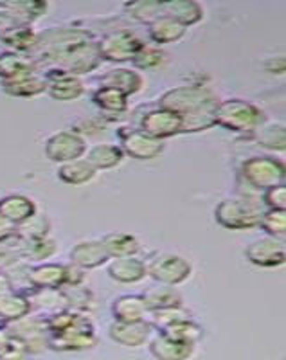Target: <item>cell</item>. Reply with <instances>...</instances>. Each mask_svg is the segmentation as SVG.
<instances>
[{"label":"cell","instance_id":"bcb514c9","mask_svg":"<svg viewBox=\"0 0 286 360\" xmlns=\"http://www.w3.org/2000/svg\"><path fill=\"white\" fill-rule=\"evenodd\" d=\"M0 360H31V355L22 346H18L17 342L9 340L8 348L4 352H0Z\"/></svg>","mask_w":286,"mask_h":360},{"label":"cell","instance_id":"b9f144b4","mask_svg":"<svg viewBox=\"0 0 286 360\" xmlns=\"http://www.w3.org/2000/svg\"><path fill=\"white\" fill-rule=\"evenodd\" d=\"M62 290L65 294L69 310L86 311L90 308V304H92V301H94L92 292L83 287V285H79V287H63Z\"/></svg>","mask_w":286,"mask_h":360},{"label":"cell","instance_id":"7a4b0ae2","mask_svg":"<svg viewBox=\"0 0 286 360\" xmlns=\"http://www.w3.org/2000/svg\"><path fill=\"white\" fill-rule=\"evenodd\" d=\"M218 103L220 99L211 86L184 85L164 92L157 107L173 112L182 119V134H195L216 127L214 112Z\"/></svg>","mask_w":286,"mask_h":360},{"label":"cell","instance_id":"277c9868","mask_svg":"<svg viewBox=\"0 0 286 360\" xmlns=\"http://www.w3.org/2000/svg\"><path fill=\"white\" fill-rule=\"evenodd\" d=\"M214 123L229 131L252 135L259 124L265 123V112L247 99H223L214 112Z\"/></svg>","mask_w":286,"mask_h":360},{"label":"cell","instance_id":"d6a6232c","mask_svg":"<svg viewBox=\"0 0 286 360\" xmlns=\"http://www.w3.org/2000/svg\"><path fill=\"white\" fill-rule=\"evenodd\" d=\"M103 245L107 249L110 259L124 258V256H137L141 250L139 240L130 233H108L101 238Z\"/></svg>","mask_w":286,"mask_h":360},{"label":"cell","instance_id":"d6986e66","mask_svg":"<svg viewBox=\"0 0 286 360\" xmlns=\"http://www.w3.org/2000/svg\"><path fill=\"white\" fill-rule=\"evenodd\" d=\"M99 86H107V89H114L126 98L137 94L144 86V78L139 70L126 69V67H117V69H110L105 74H101L98 78Z\"/></svg>","mask_w":286,"mask_h":360},{"label":"cell","instance_id":"c3c4849f","mask_svg":"<svg viewBox=\"0 0 286 360\" xmlns=\"http://www.w3.org/2000/svg\"><path fill=\"white\" fill-rule=\"evenodd\" d=\"M281 67H285V56L270 58L268 62H266L265 69L272 74H282L285 72V69H281Z\"/></svg>","mask_w":286,"mask_h":360},{"label":"cell","instance_id":"30bf717a","mask_svg":"<svg viewBox=\"0 0 286 360\" xmlns=\"http://www.w3.org/2000/svg\"><path fill=\"white\" fill-rule=\"evenodd\" d=\"M38 33L33 24L20 20L13 13L0 9V44L8 45L9 51L27 54L37 44Z\"/></svg>","mask_w":286,"mask_h":360},{"label":"cell","instance_id":"ac0fdd59","mask_svg":"<svg viewBox=\"0 0 286 360\" xmlns=\"http://www.w3.org/2000/svg\"><path fill=\"white\" fill-rule=\"evenodd\" d=\"M148 346L155 360H189L197 349V344L176 340L160 332L153 333Z\"/></svg>","mask_w":286,"mask_h":360},{"label":"cell","instance_id":"ffe728a7","mask_svg":"<svg viewBox=\"0 0 286 360\" xmlns=\"http://www.w3.org/2000/svg\"><path fill=\"white\" fill-rule=\"evenodd\" d=\"M110 262L107 249L101 240H85L72 247L70 250V263L82 270H92Z\"/></svg>","mask_w":286,"mask_h":360},{"label":"cell","instance_id":"f907efd6","mask_svg":"<svg viewBox=\"0 0 286 360\" xmlns=\"http://www.w3.org/2000/svg\"><path fill=\"white\" fill-rule=\"evenodd\" d=\"M9 340H11V339H9L8 332H6V328L0 326V352H4V349L8 348Z\"/></svg>","mask_w":286,"mask_h":360},{"label":"cell","instance_id":"f6af8a7d","mask_svg":"<svg viewBox=\"0 0 286 360\" xmlns=\"http://www.w3.org/2000/svg\"><path fill=\"white\" fill-rule=\"evenodd\" d=\"M20 252H18L17 247V240L13 238L9 242L0 243V272H4V270L11 269L17 263H20Z\"/></svg>","mask_w":286,"mask_h":360},{"label":"cell","instance_id":"4316f807","mask_svg":"<svg viewBox=\"0 0 286 360\" xmlns=\"http://www.w3.org/2000/svg\"><path fill=\"white\" fill-rule=\"evenodd\" d=\"M15 240H17L20 258L27 259V262L45 263L58 252L56 240L49 236L33 238V240H18V238H15Z\"/></svg>","mask_w":286,"mask_h":360},{"label":"cell","instance_id":"9a60e30c","mask_svg":"<svg viewBox=\"0 0 286 360\" xmlns=\"http://www.w3.org/2000/svg\"><path fill=\"white\" fill-rule=\"evenodd\" d=\"M67 274L69 269L63 263H37L29 265L27 285L31 290H44V288H63L67 287ZM27 292V294H29Z\"/></svg>","mask_w":286,"mask_h":360},{"label":"cell","instance_id":"7402d4cb","mask_svg":"<svg viewBox=\"0 0 286 360\" xmlns=\"http://www.w3.org/2000/svg\"><path fill=\"white\" fill-rule=\"evenodd\" d=\"M107 272L114 281L123 285H135L146 278V263L139 256H124L108 262Z\"/></svg>","mask_w":286,"mask_h":360},{"label":"cell","instance_id":"8992f818","mask_svg":"<svg viewBox=\"0 0 286 360\" xmlns=\"http://www.w3.org/2000/svg\"><path fill=\"white\" fill-rule=\"evenodd\" d=\"M240 179L252 191H266L275 186H285L286 169L282 160L270 155H254L240 166Z\"/></svg>","mask_w":286,"mask_h":360},{"label":"cell","instance_id":"603a6c76","mask_svg":"<svg viewBox=\"0 0 286 360\" xmlns=\"http://www.w3.org/2000/svg\"><path fill=\"white\" fill-rule=\"evenodd\" d=\"M47 78V94L56 101H74L85 92L79 76H70L63 72H45Z\"/></svg>","mask_w":286,"mask_h":360},{"label":"cell","instance_id":"cb8c5ba5","mask_svg":"<svg viewBox=\"0 0 286 360\" xmlns=\"http://www.w3.org/2000/svg\"><path fill=\"white\" fill-rule=\"evenodd\" d=\"M164 17H169L182 24L184 27H191L204 20V8L195 0H168L160 4Z\"/></svg>","mask_w":286,"mask_h":360},{"label":"cell","instance_id":"8d00e7d4","mask_svg":"<svg viewBox=\"0 0 286 360\" xmlns=\"http://www.w3.org/2000/svg\"><path fill=\"white\" fill-rule=\"evenodd\" d=\"M160 333L164 335L173 337L176 340H184V342H191V344H198L202 339H204V326L198 324L197 321L193 319H184V321H178V323L171 324L168 326L166 330H162Z\"/></svg>","mask_w":286,"mask_h":360},{"label":"cell","instance_id":"f546056e","mask_svg":"<svg viewBox=\"0 0 286 360\" xmlns=\"http://www.w3.org/2000/svg\"><path fill=\"white\" fill-rule=\"evenodd\" d=\"M85 159L96 172H99V169H112L119 166V164L123 162L124 153L117 144L103 143L94 144L90 150H86Z\"/></svg>","mask_w":286,"mask_h":360},{"label":"cell","instance_id":"f35d334b","mask_svg":"<svg viewBox=\"0 0 286 360\" xmlns=\"http://www.w3.org/2000/svg\"><path fill=\"white\" fill-rule=\"evenodd\" d=\"M193 315L188 308L182 307H173V308H164V310H155V311H150V324L153 326L155 332H162L166 330L168 326L171 324L178 323V321H184V319H191Z\"/></svg>","mask_w":286,"mask_h":360},{"label":"cell","instance_id":"5bb4252c","mask_svg":"<svg viewBox=\"0 0 286 360\" xmlns=\"http://www.w3.org/2000/svg\"><path fill=\"white\" fill-rule=\"evenodd\" d=\"M182 127L184 124H182V119L178 115L169 110H164L160 107L150 108L146 114H143L139 121V130L159 141L169 139L173 135L182 134Z\"/></svg>","mask_w":286,"mask_h":360},{"label":"cell","instance_id":"7dc6e473","mask_svg":"<svg viewBox=\"0 0 286 360\" xmlns=\"http://www.w3.org/2000/svg\"><path fill=\"white\" fill-rule=\"evenodd\" d=\"M17 236V225L11 224L9 220H6L2 214H0V243L9 242L13 238Z\"/></svg>","mask_w":286,"mask_h":360},{"label":"cell","instance_id":"5b68a950","mask_svg":"<svg viewBox=\"0 0 286 360\" xmlns=\"http://www.w3.org/2000/svg\"><path fill=\"white\" fill-rule=\"evenodd\" d=\"M98 344V328L86 311H78L72 323L60 332L49 333L47 346L53 352L78 353L92 349Z\"/></svg>","mask_w":286,"mask_h":360},{"label":"cell","instance_id":"4fadbf2b","mask_svg":"<svg viewBox=\"0 0 286 360\" xmlns=\"http://www.w3.org/2000/svg\"><path fill=\"white\" fill-rule=\"evenodd\" d=\"M245 258L252 265L263 266V269H275L286 262V247L282 238L263 236L254 240L245 249Z\"/></svg>","mask_w":286,"mask_h":360},{"label":"cell","instance_id":"ab89813d","mask_svg":"<svg viewBox=\"0 0 286 360\" xmlns=\"http://www.w3.org/2000/svg\"><path fill=\"white\" fill-rule=\"evenodd\" d=\"M51 221L45 214L37 213L24 224L17 225V236L18 240H33V238H45L49 236Z\"/></svg>","mask_w":286,"mask_h":360},{"label":"cell","instance_id":"ee69618b","mask_svg":"<svg viewBox=\"0 0 286 360\" xmlns=\"http://www.w3.org/2000/svg\"><path fill=\"white\" fill-rule=\"evenodd\" d=\"M261 204L265 209L286 211V184L275 186L261 193Z\"/></svg>","mask_w":286,"mask_h":360},{"label":"cell","instance_id":"83f0119b","mask_svg":"<svg viewBox=\"0 0 286 360\" xmlns=\"http://www.w3.org/2000/svg\"><path fill=\"white\" fill-rule=\"evenodd\" d=\"M188 31V27H184L182 24H178L176 20L169 17H159L153 22L148 24V34H150V40L153 44H157V47L164 44H175V41L182 40Z\"/></svg>","mask_w":286,"mask_h":360},{"label":"cell","instance_id":"4dcf8cb0","mask_svg":"<svg viewBox=\"0 0 286 360\" xmlns=\"http://www.w3.org/2000/svg\"><path fill=\"white\" fill-rule=\"evenodd\" d=\"M143 299L146 303L148 310H164V308H173V307H182L184 301H182V295L176 290L175 287H168V285H155V287L146 288V292H143Z\"/></svg>","mask_w":286,"mask_h":360},{"label":"cell","instance_id":"60d3db41","mask_svg":"<svg viewBox=\"0 0 286 360\" xmlns=\"http://www.w3.org/2000/svg\"><path fill=\"white\" fill-rule=\"evenodd\" d=\"M266 236L285 238L286 233V211H275V209H265L259 224Z\"/></svg>","mask_w":286,"mask_h":360},{"label":"cell","instance_id":"7c38bea8","mask_svg":"<svg viewBox=\"0 0 286 360\" xmlns=\"http://www.w3.org/2000/svg\"><path fill=\"white\" fill-rule=\"evenodd\" d=\"M117 146L123 150L124 157L137 160L157 159L164 152V141L144 134L139 128H121Z\"/></svg>","mask_w":286,"mask_h":360},{"label":"cell","instance_id":"816d5d0a","mask_svg":"<svg viewBox=\"0 0 286 360\" xmlns=\"http://www.w3.org/2000/svg\"><path fill=\"white\" fill-rule=\"evenodd\" d=\"M0 45H2V44H0Z\"/></svg>","mask_w":286,"mask_h":360},{"label":"cell","instance_id":"836d02e7","mask_svg":"<svg viewBox=\"0 0 286 360\" xmlns=\"http://www.w3.org/2000/svg\"><path fill=\"white\" fill-rule=\"evenodd\" d=\"M96 173L98 172H96V169L86 162L85 157H83V159L62 164V166L58 168V179L70 186H83L94 179Z\"/></svg>","mask_w":286,"mask_h":360},{"label":"cell","instance_id":"74e56055","mask_svg":"<svg viewBox=\"0 0 286 360\" xmlns=\"http://www.w3.org/2000/svg\"><path fill=\"white\" fill-rule=\"evenodd\" d=\"M160 4L162 2H159V0H141V2H126L123 6V9L128 13V17L148 25L150 22L155 20V18L162 17V8H160Z\"/></svg>","mask_w":286,"mask_h":360},{"label":"cell","instance_id":"2e32d148","mask_svg":"<svg viewBox=\"0 0 286 360\" xmlns=\"http://www.w3.org/2000/svg\"><path fill=\"white\" fill-rule=\"evenodd\" d=\"M155 333L150 321H139V323H119L112 321L108 326V335L119 346L124 348H141L150 342L152 335Z\"/></svg>","mask_w":286,"mask_h":360},{"label":"cell","instance_id":"52a82bcc","mask_svg":"<svg viewBox=\"0 0 286 360\" xmlns=\"http://www.w3.org/2000/svg\"><path fill=\"white\" fill-rule=\"evenodd\" d=\"M6 332L13 342L25 349L29 355H41L49 349L47 340H49V332H47V323H45V314H34L31 311L29 315L15 323L8 324Z\"/></svg>","mask_w":286,"mask_h":360},{"label":"cell","instance_id":"484cf974","mask_svg":"<svg viewBox=\"0 0 286 360\" xmlns=\"http://www.w3.org/2000/svg\"><path fill=\"white\" fill-rule=\"evenodd\" d=\"M33 311L27 295L20 292H6L0 295V326H8Z\"/></svg>","mask_w":286,"mask_h":360},{"label":"cell","instance_id":"681fc988","mask_svg":"<svg viewBox=\"0 0 286 360\" xmlns=\"http://www.w3.org/2000/svg\"><path fill=\"white\" fill-rule=\"evenodd\" d=\"M11 290H13V285L11 281H9L8 274H6V272H0V295Z\"/></svg>","mask_w":286,"mask_h":360},{"label":"cell","instance_id":"e0dca14e","mask_svg":"<svg viewBox=\"0 0 286 360\" xmlns=\"http://www.w3.org/2000/svg\"><path fill=\"white\" fill-rule=\"evenodd\" d=\"M0 86L6 94L13 96V98H34V96L47 92V78H45L44 72L33 69L24 74H18L15 78L2 79Z\"/></svg>","mask_w":286,"mask_h":360},{"label":"cell","instance_id":"3957f363","mask_svg":"<svg viewBox=\"0 0 286 360\" xmlns=\"http://www.w3.org/2000/svg\"><path fill=\"white\" fill-rule=\"evenodd\" d=\"M263 213H265V207L261 204V198L238 195V197L223 198L216 205L214 220L229 231H249L259 227Z\"/></svg>","mask_w":286,"mask_h":360},{"label":"cell","instance_id":"7bdbcfd3","mask_svg":"<svg viewBox=\"0 0 286 360\" xmlns=\"http://www.w3.org/2000/svg\"><path fill=\"white\" fill-rule=\"evenodd\" d=\"M162 62H164V53L160 51V47H157V45H146V44H144L143 49L137 53V56L131 60L135 70L155 69V67H159Z\"/></svg>","mask_w":286,"mask_h":360},{"label":"cell","instance_id":"ba28073f","mask_svg":"<svg viewBox=\"0 0 286 360\" xmlns=\"http://www.w3.org/2000/svg\"><path fill=\"white\" fill-rule=\"evenodd\" d=\"M146 276L159 285L178 287L193 274V266L184 256L175 252H155L146 259Z\"/></svg>","mask_w":286,"mask_h":360},{"label":"cell","instance_id":"e575fe53","mask_svg":"<svg viewBox=\"0 0 286 360\" xmlns=\"http://www.w3.org/2000/svg\"><path fill=\"white\" fill-rule=\"evenodd\" d=\"M37 69L27 54L15 53V51H0V82L15 78L18 74Z\"/></svg>","mask_w":286,"mask_h":360},{"label":"cell","instance_id":"f1b7e54d","mask_svg":"<svg viewBox=\"0 0 286 360\" xmlns=\"http://www.w3.org/2000/svg\"><path fill=\"white\" fill-rule=\"evenodd\" d=\"M92 101L99 110H103L107 121L110 117H119V115L126 114L128 110L126 96L114 89H107V86H98L92 94Z\"/></svg>","mask_w":286,"mask_h":360},{"label":"cell","instance_id":"1f68e13d","mask_svg":"<svg viewBox=\"0 0 286 360\" xmlns=\"http://www.w3.org/2000/svg\"><path fill=\"white\" fill-rule=\"evenodd\" d=\"M259 146L272 150V152H282L286 148V131L285 124L278 121H265L259 124L250 135Z\"/></svg>","mask_w":286,"mask_h":360},{"label":"cell","instance_id":"44dd1931","mask_svg":"<svg viewBox=\"0 0 286 360\" xmlns=\"http://www.w3.org/2000/svg\"><path fill=\"white\" fill-rule=\"evenodd\" d=\"M112 317L119 323H139L150 319V310L141 294H124L114 299L110 307Z\"/></svg>","mask_w":286,"mask_h":360},{"label":"cell","instance_id":"d4e9b609","mask_svg":"<svg viewBox=\"0 0 286 360\" xmlns=\"http://www.w3.org/2000/svg\"><path fill=\"white\" fill-rule=\"evenodd\" d=\"M37 213L38 209L34 200L25 195H8V197L0 198V214L11 224H24Z\"/></svg>","mask_w":286,"mask_h":360},{"label":"cell","instance_id":"6da1fadb","mask_svg":"<svg viewBox=\"0 0 286 360\" xmlns=\"http://www.w3.org/2000/svg\"><path fill=\"white\" fill-rule=\"evenodd\" d=\"M94 31L76 25L49 27L37 37L27 58L40 72H63L82 76L101 65Z\"/></svg>","mask_w":286,"mask_h":360},{"label":"cell","instance_id":"d590c367","mask_svg":"<svg viewBox=\"0 0 286 360\" xmlns=\"http://www.w3.org/2000/svg\"><path fill=\"white\" fill-rule=\"evenodd\" d=\"M47 8H49L47 2H31V0H20V2H0V9H6V11L13 13L15 17L27 22V24H33V22L38 20L41 15H45Z\"/></svg>","mask_w":286,"mask_h":360},{"label":"cell","instance_id":"8fae6325","mask_svg":"<svg viewBox=\"0 0 286 360\" xmlns=\"http://www.w3.org/2000/svg\"><path fill=\"white\" fill-rule=\"evenodd\" d=\"M86 150H89V146L85 143V137H82L74 130L56 131L45 141V155L51 162H56L60 166L83 159Z\"/></svg>","mask_w":286,"mask_h":360},{"label":"cell","instance_id":"9c48e42d","mask_svg":"<svg viewBox=\"0 0 286 360\" xmlns=\"http://www.w3.org/2000/svg\"><path fill=\"white\" fill-rule=\"evenodd\" d=\"M144 41L130 29H115L103 34L98 40V51L101 60L107 62H131L143 49Z\"/></svg>","mask_w":286,"mask_h":360}]
</instances>
